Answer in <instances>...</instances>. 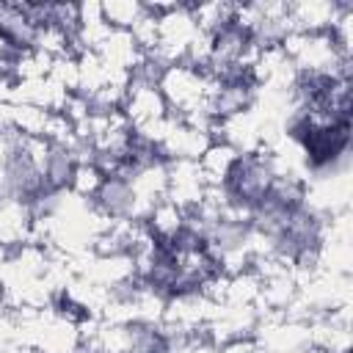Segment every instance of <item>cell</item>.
<instances>
[{"label": "cell", "instance_id": "6da1fadb", "mask_svg": "<svg viewBox=\"0 0 353 353\" xmlns=\"http://www.w3.org/2000/svg\"><path fill=\"white\" fill-rule=\"evenodd\" d=\"M342 3L336 0H301L290 3V25L295 33H323L334 25Z\"/></svg>", "mask_w": 353, "mask_h": 353}, {"label": "cell", "instance_id": "7a4b0ae2", "mask_svg": "<svg viewBox=\"0 0 353 353\" xmlns=\"http://www.w3.org/2000/svg\"><path fill=\"white\" fill-rule=\"evenodd\" d=\"M237 160H240V152L234 146H229L226 141H212L201 152V157L196 160V165H199V171L204 176L207 188H223L229 182Z\"/></svg>", "mask_w": 353, "mask_h": 353}, {"label": "cell", "instance_id": "3957f363", "mask_svg": "<svg viewBox=\"0 0 353 353\" xmlns=\"http://www.w3.org/2000/svg\"><path fill=\"white\" fill-rule=\"evenodd\" d=\"M146 14V3L135 0H110L102 3V17L113 30H132Z\"/></svg>", "mask_w": 353, "mask_h": 353}, {"label": "cell", "instance_id": "277c9868", "mask_svg": "<svg viewBox=\"0 0 353 353\" xmlns=\"http://www.w3.org/2000/svg\"><path fill=\"white\" fill-rule=\"evenodd\" d=\"M102 182H105V171L97 163H77L74 174H72V182H69V190L74 196L91 201L97 196V190L102 188Z\"/></svg>", "mask_w": 353, "mask_h": 353}, {"label": "cell", "instance_id": "5b68a950", "mask_svg": "<svg viewBox=\"0 0 353 353\" xmlns=\"http://www.w3.org/2000/svg\"><path fill=\"white\" fill-rule=\"evenodd\" d=\"M218 353H262V350L254 336H245V339H232V342L218 345Z\"/></svg>", "mask_w": 353, "mask_h": 353}]
</instances>
